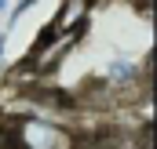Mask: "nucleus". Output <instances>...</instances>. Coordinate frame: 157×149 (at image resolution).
<instances>
[{
  "label": "nucleus",
  "mask_w": 157,
  "mask_h": 149,
  "mask_svg": "<svg viewBox=\"0 0 157 149\" xmlns=\"http://www.w3.org/2000/svg\"><path fill=\"white\" fill-rule=\"evenodd\" d=\"M106 73H110V80H117V84H128V80L135 76V66H132L128 58H113Z\"/></svg>",
  "instance_id": "nucleus-3"
},
{
  "label": "nucleus",
  "mask_w": 157,
  "mask_h": 149,
  "mask_svg": "<svg viewBox=\"0 0 157 149\" xmlns=\"http://www.w3.org/2000/svg\"><path fill=\"white\" fill-rule=\"evenodd\" d=\"M33 4H37V0H22V4H15V11H11V22H15V18H22V15H26Z\"/></svg>",
  "instance_id": "nucleus-4"
},
{
  "label": "nucleus",
  "mask_w": 157,
  "mask_h": 149,
  "mask_svg": "<svg viewBox=\"0 0 157 149\" xmlns=\"http://www.w3.org/2000/svg\"><path fill=\"white\" fill-rule=\"evenodd\" d=\"M4 47H7V37L0 33V58H4Z\"/></svg>",
  "instance_id": "nucleus-5"
},
{
  "label": "nucleus",
  "mask_w": 157,
  "mask_h": 149,
  "mask_svg": "<svg viewBox=\"0 0 157 149\" xmlns=\"http://www.w3.org/2000/svg\"><path fill=\"white\" fill-rule=\"evenodd\" d=\"M84 7H88V0H66V7H62V15L55 18V26H59V29H66V26H73V22H80Z\"/></svg>",
  "instance_id": "nucleus-2"
},
{
  "label": "nucleus",
  "mask_w": 157,
  "mask_h": 149,
  "mask_svg": "<svg viewBox=\"0 0 157 149\" xmlns=\"http://www.w3.org/2000/svg\"><path fill=\"white\" fill-rule=\"evenodd\" d=\"M0 11H7V0H0Z\"/></svg>",
  "instance_id": "nucleus-6"
},
{
  "label": "nucleus",
  "mask_w": 157,
  "mask_h": 149,
  "mask_svg": "<svg viewBox=\"0 0 157 149\" xmlns=\"http://www.w3.org/2000/svg\"><path fill=\"white\" fill-rule=\"evenodd\" d=\"M18 138H22V149H73V138L62 127L33 120V116L18 124Z\"/></svg>",
  "instance_id": "nucleus-1"
}]
</instances>
